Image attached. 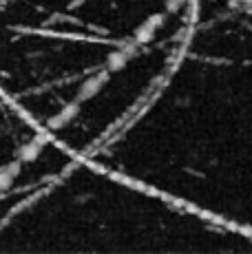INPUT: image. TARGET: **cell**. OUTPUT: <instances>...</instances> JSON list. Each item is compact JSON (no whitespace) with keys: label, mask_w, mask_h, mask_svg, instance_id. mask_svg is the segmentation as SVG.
<instances>
[{"label":"cell","mask_w":252,"mask_h":254,"mask_svg":"<svg viewBox=\"0 0 252 254\" xmlns=\"http://www.w3.org/2000/svg\"><path fill=\"white\" fill-rule=\"evenodd\" d=\"M201 0H0V95L47 139L100 162L146 115Z\"/></svg>","instance_id":"6da1fadb"}]
</instances>
